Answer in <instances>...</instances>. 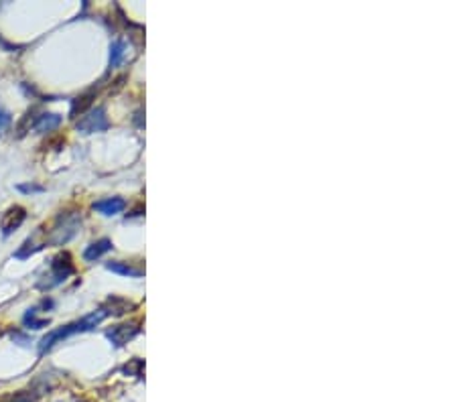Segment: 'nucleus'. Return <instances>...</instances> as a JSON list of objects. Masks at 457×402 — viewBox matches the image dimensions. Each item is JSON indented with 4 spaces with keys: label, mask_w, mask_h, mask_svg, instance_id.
<instances>
[{
    "label": "nucleus",
    "mask_w": 457,
    "mask_h": 402,
    "mask_svg": "<svg viewBox=\"0 0 457 402\" xmlns=\"http://www.w3.org/2000/svg\"><path fill=\"white\" fill-rule=\"evenodd\" d=\"M59 124H61V116H57V114H41L33 126H35L37 132H51Z\"/></svg>",
    "instance_id": "1a4fd4ad"
},
{
    "label": "nucleus",
    "mask_w": 457,
    "mask_h": 402,
    "mask_svg": "<svg viewBox=\"0 0 457 402\" xmlns=\"http://www.w3.org/2000/svg\"><path fill=\"white\" fill-rule=\"evenodd\" d=\"M92 100H94V92H87V94H83L80 98H76L74 104H72V116L76 118L78 114H83L92 106Z\"/></svg>",
    "instance_id": "9b49d317"
},
{
    "label": "nucleus",
    "mask_w": 457,
    "mask_h": 402,
    "mask_svg": "<svg viewBox=\"0 0 457 402\" xmlns=\"http://www.w3.org/2000/svg\"><path fill=\"white\" fill-rule=\"evenodd\" d=\"M106 317H108V311H106L104 307H100L98 311H92L89 315H85V317L78 319V321L67 323V325H63L61 329H55V331L47 333V335H45V337L41 339V343H39V354L49 352V350H51V348H53L57 341H61V339H65V337H70V335L92 331L96 325H100V323L104 321Z\"/></svg>",
    "instance_id": "f257e3e1"
},
{
    "label": "nucleus",
    "mask_w": 457,
    "mask_h": 402,
    "mask_svg": "<svg viewBox=\"0 0 457 402\" xmlns=\"http://www.w3.org/2000/svg\"><path fill=\"white\" fill-rule=\"evenodd\" d=\"M8 126H10V114L0 106V134H2Z\"/></svg>",
    "instance_id": "4468645a"
},
{
    "label": "nucleus",
    "mask_w": 457,
    "mask_h": 402,
    "mask_svg": "<svg viewBox=\"0 0 457 402\" xmlns=\"http://www.w3.org/2000/svg\"><path fill=\"white\" fill-rule=\"evenodd\" d=\"M126 207V201L123 198H108V200L96 201L94 203V211L102 213V215H118L123 213Z\"/></svg>",
    "instance_id": "0eeeda50"
},
{
    "label": "nucleus",
    "mask_w": 457,
    "mask_h": 402,
    "mask_svg": "<svg viewBox=\"0 0 457 402\" xmlns=\"http://www.w3.org/2000/svg\"><path fill=\"white\" fill-rule=\"evenodd\" d=\"M25 218H27L25 207H21V205H12V207H8V209L2 213V218H0L2 234H4V236H10L14 230H19V228L23 226Z\"/></svg>",
    "instance_id": "7ed1b4c3"
},
{
    "label": "nucleus",
    "mask_w": 457,
    "mask_h": 402,
    "mask_svg": "<svg viewBox=\"0 0 457 402\" xmlns=\"http://www.w3.org/2000/svg\"><path fill=\"white\" fill-rule=\"evenodd\" d=\"M123 57H125V43L116 39L110 45V67H118L123 63Z\"/></svg>",
    "instance_id": "f8f14e48"
},
{
    "label": "nucleus",
    "mask_w": 457,
    "mask_h": 402,
    "mask_svg": "<svg viewBox=\"0 0 457 402\" xmlns=\"http://www.w3.org/2000/svg\"><path fill=\"white\" fill-rule=\"evenodd\" d=\"M106 268H108L110 273H116V275H123V277H134V279H138V277L142 275L138 268H134V266H130V264H125V262H108Z\"/></svg>",
    "instance_id": "9d476101"
},
{
    "label": "nucleus",
    "mask_w": 457,
    "mask_h": 402,
    "mask_svg": "<svg viewBox=\"0 0 457 402\" xmlns=\"http://www.w3.org/2000/svg\"><path fill=\"white\" fill-rule=\"evenodd\" d=\"M108 128V118H106V110L104 108H96L89 114H85L82 120L78 122V130L92 134V132H102Z\"/></svg>",
    "instance_id": "20e7f679"
},
{
    "label": "nucleus",
    "mask_w": 457,
    "mask_h": 402,
    "mask_svg": "<svg viewBox=\"0 0 457 402\" xmlns=\"http://www.w3.org/2000/svg\"><path fill=\"white\" fill-rule=\"evenodd\" d=\"M80 215L78 213H65V215H59L57 224L53 226L51 234L47 242L53 244V246H61V244H67L76 234H78V228H80Z\"/></svg>",
    "instance_id": "f03ea898"
},
{
    "label": "nucleus",
    "mask_w": 457,
    "mask_h": 402,
    "mask_svg": "<svg viewBox=\"0 0 457 402\" xmlns=\"http://www.w3.org/2000/svg\"><path fill=\"white\" fill-rule=\"evenodd\" d=\"M70 275H74L72 256H70V254H59V256L53 260V264H51V277H49V279H53V281L49 282V286L63 282Z\"/></svg>",
    "instance_id": "423d86ee"
},
{
    "label": "nucleus",
    "mask_w": 457,
    "mask_h": 402,
    "mask_svg": "<svg viewBox=\"0 0 457 402\" xmlns=\"http://www.w3.org/2000/svg\"><path fill=\"white\" fill-rule=\"evenodd\" d=\"M25 325H29L31 329H41L49 325V319H35V309H33L25 315Z\"/></svg>",
    "instance_id": "ddd939ff"
},
{
    "label": "nucleus",
    "mask_w": 457,
    "mask_h": 402,
    "mask_svg": "<svg viewBox=\"0 0 457 402\" xmlns=\"http://www.w3.org/2000/svg\"><path fill=\"white\" fill-rule=\"evenodd\" d=\"M12 402H29V401H25V399H17V401H12Z\"/></svg>",
    "instance_id": "2eb2a0df"
},
{
    "label": "nucleus",
    "mask_w": 457,
    "mask_h": 402,
    "mask_svg": "<svg viewBox=\"0 0 457 402\" xmlns=\"http://www.w3.org/2000/svg\"><path fill=\"white\" fill-rule=\"evenodd\" d=\"M112 250V242L108 240V238H102V240H96L92 242L85 250H83V258L87 260V262H94V260H98V258H102L106 252H110Z\"/></svg>",
    "instance_id": "6e6552de"
},
{
    "label": "nucleus",
    "mask_w": 457,
    "mask_h": 402,
    "mask_svg": "<svg viewBox=\"0 0 457 402\" xmlns=\"http://www.w3.org/2000/svg\"><path fill=\"white\" fill-rule=\"evenodd\" d=\"M138 331H140L138 323H123V325H116V327L108 329V331H106V337L110 339V343H112L114 348H123Z\"/></svg>",
    "instance_id": "39448f33"
}]
</instances>
